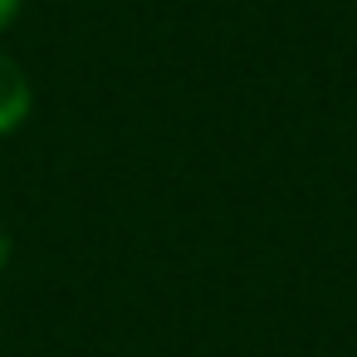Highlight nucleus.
<instances>
[{
  "instance_id": "nucleus-1",
  "label": "nucleus",
  "mask_w": 357,
  "mask_h": 357,
  "mask_svg": "<svg viewBox=\"0 0 357 357\" xmlns=\"http://www.w3.org/2000/svg\"><path fill=\"white\" fill-rule=\"evenodd\" d=\"M30 79H25V69L0 50V132H10V128H20L25 123V113H30Z\"/></svg>"
},
{
  "instance_id": "nucleus-2",
  "label": "nucleus",
  "mask_w": 357,
  "mask_h": 357,
  "mask_svg": "<svg viewBox=\"0 0 357 357\" xmlns=\"http://www.w3.org/2000/svg\"><path fill=\"white\" fill-rule=\"evenodd\" d=\"M15 10H20V0H0V30L10 25V15H15Z\"/></svg>"
},
{
  "instance_id": "nucleus-3",
  "label": "nucleus",
  "mask_w": 357,
  "mask_h": 357,
  "mask_svg": "<svg viewBox=\"0 0 357 357\" xmlns=\"http://www.w3.org/2000/svg\"><path fill=\"white\" fill-rule=\"evenodd\" d=\"M6 259H10V240H6V230H0V269H6Z\"/></svg>"
}]
</instances>
